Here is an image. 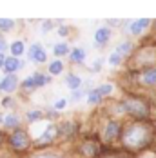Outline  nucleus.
I'll use <instances>...</instances> for the list:
<instances>
[{
	"mask_svg": "<svg viewBox=\"0 0 156 158\" xmlns=\"http://www.w3.org/2000/svg\"><path fill=\"white\" fill-rule=\"evenodd\" d=\"M151 127L140 124V122H134V124H129L122 133V142L127 147H142L151 140Z\"/></svg>",
	"mask_w": 156,
	"mask_h": 158,
	"instance_id": "obj_1",
	"label": "nucleus"
},
{
	"mask_svg": "<svg viewBox=\"0 0 156 158\" xmlns=\"http://www.w3.org/2000/svg\"><path fill=\"white\" fill-rule=\"evenodd\" d=\"M120 135H122V126H120L116 120H111V122H107V124L104 126L102 136H104V140L107 143L114 142L116 138H120Z\"/></svg>",
	"mask_w": 156,
	"mask_h": 158,
	"instance_id": "obj_2",
	"label": "nucleus"
},
{
	"mask_svg": "<svg viewBox=\"0 0 156 158\" xmlns=\"http://www.w3.org/2000/svg\"><path fill=\"white\" fill-rule=\"evenodd\" d=\"M9 143H11V147L16 149V151H24V149L29 145V136H27V133H26V131L16 129L15 133L9 136Z\"/></svg>",
	"mask_w": 156,
	"mask_h": 158,
	"instance_id": "obj_3",
	"label": "nucleus"
},
{
	"mask_svg": "<svg viewBox=\"0 0 156 158\" xmlns=\"http://www.w3.org/2000/svg\"><path fill=\"white\" fill-rule=\"evenodd\" d=\"M56 133H58V129L55 124H47L46 129H44V133H40L38 136H36V143L38 145H46V143H51L55 138H56Z\"/></svg>",
	"mask_w": 156,
	"mask_h": 158,
	"instance_id": "obj_4",
	"label": "nucleus"
},
{
	"mask_svg": "<svg viewBox=\"0 0 156 158\" xmlns=\"http://www.w3.org/2000/svg\"><path fill=\"white\" fill-rule=\"evenodd\" d=\"M16 87H18V78H16V75H6L4 78L0 80V91L6 93V95L15 93Z\"/></svg>",
	"mask_w": 156,
	"mask_h": 158,
	"instance_id": "obj_5",
	"label": "nucleus"
},
{
	"mask_svg": "<svg viewBox=\"0 0 156 158\" xmlns=\"http://www.w3.org/2000/svg\"><path fill=\"white\" fill-rule=\"evenodd\" d=\"M151 26V18H140V20H133L129 24V33L133 36H140L142 33L145 31Z\"/></svg>",
	"mask_w": 156,
	"mask_h": 158,
	"instance_id": "obj_6",
	"label": "nucleus"
},
{
	"mask_svg": "<svg viewBox=\"0 0 156 158\" xmlns=\"http://www.w3.org/2000/svg\"><path fill=\"white\" fill-rule=\"evenodd\" d=\"M22 67H24V60L15 58V56H7V58H6V65H4L6 75H15L16 71L22 69Z\"/></svg>",
	"mask_w": 156,
	"mask_h": 158,
	"instance_id": "obj_7",
	"label": "nucleus"
},
{
	"mask_svg": "<svg viewBox=\"0 0 156 158\" xmlns=\"http://www.w3.org/2000/svg\"><path fill=\"white\" fill-rule=\"evenodd\" d=\"M140 84L149 85V87H156V67H147L140 75Z\"/></svg>",
	"mask_w": 156,
	"mask_h": 158,
	"instance_id": "obj_8",
	"label": "nucleus"
},
{
	"mask_svg": "<svg viewBox=\"0 0 156 158\" xmlns=\"http://www.w3.org/2000/svg\"><path fill=\"white\" fill-rule=\"evenodd\" d=\"M109 38H111V27L109 26H102V27H98L96 33H94V42H96L98 46L107 44Z\"/></svg>",
	"mask_w": 156,
	"mask_h": 158,
	"instance_id": "obj_9",
	"label": "nucleus"
},
{
	"mask_svg": "<svg viewBox=\"0 0 156 158\" xmlns=\"http://www.w3.org/2000/svg\"><path fill=\"white\" fill-rule=\"evenodd\" d=\"M9 51H11V56L20 58V56L26 53V46H24V42H22V40H15V42H11Z\"/></svg>",
	"mask_w": 156,
	"mask_h": 158,
	"instance_id": "obj_10",
	"label": "nucleus"
},
{
	"mask_svg": "<svg viewBox=\"0 0 156 158\" xmlns=\"http://www.w3.org/2000/svg\"><path fill=\"white\" fill-rule=\"evenodd\" d=\"M65 85H67L69 89H73V91H78V89H82V78H80L78 75H75V73H71V75H67Z\"/></svg>",
	"mask_w": 156,
	"mask_h": 158,
	"instance_id": "obj_11",
	"label": "nucleus"
},
{
	"mask_svg": "<svg viewBox=\"0 0 156 158\" xmlns=\"http://www.w3.org/2000/svg\"><path fill=\"white\" fill-rule=\"evenodd\" d=\"M131 51H133V42H129V40H124V42H120V44L114 48V53H118L122 58H124V56H127Z\"/></svg>",
	"mask_w": 156,
	"mask_h": 158,
	"instance_id": "obj_12",
	"label": "nucleus"
},
{
	"mask_svg": "<svg viewBox=\"0 0 156 158\" xmlns=\"http://www.w3.org/2000/svg\"><path fill=\"white\" fill-rule=\"evenodd\" d=\"M31 77H33V80H35V85H36V87H44V85H47V84L51 82L49 75H46V73H40V71L33 73Z\"/></svg>",
	"mask_w": 156,
	"mask_h": 158,
	"instance_id": "obj_13",
	"label": "nucleus"
},
{
	"mask_svg": "<svg viewBox=\"0 0 156 158\" xmlns=\"http://www.w3.org/2000/svg\"><path fill=\"white\" fill-rule=\"evenodd\" d=\"M42 51H44L42 44H40V42H35V44H31V48H29V51H27V58H29L31 62H36V58L40 56Z\"/></svg>",
	"mask_w": 156,
	"mask_h": 158,
	"instance_id": "obj_14",
	"label": "nucleus"
},
{
	"mask_svg": "<svg viewBox=\"0 0 156 158\" xmlns=\"http://www.w3.org/2000/svg\"><path fill=\"white\" fill-rule=\"evenodd\" d=\"M85 55H87V53H85V49H84V48H75L73 51H71V55H69V56H71V62L82 64L84 60H85Z\"/></svg>",
	"mask_w": 156,
	"mask_h": 158,
	"instance_id": "obj_15",
	"label": "nucleus"
},
{
	"mask_svg": "<svg viewBox=\"0 0 156 158\" xmlns=\"http://www.w3.org/2000/svg\"><path fill=\"white\" fill-rule=\"evenodd\" d=\"M53 53H55L56 56H65V55H71V51H69V46H67L65 42L55 44V48H53Z\"/></svg>",
	"mask_w": 156,
	"mask_h": 158,
	"instance_id": "obj_16",
	"label": "nucleus"
},
{
	"mask_svg": "<svg viewBox=\"0 0 156 158\" xmlns=\"http://www.w3.org/2000/svg\"><path fill=\"white\" fill-rule=\"evenodd\" d=\"M47 67H49V75H60V73H64V62L62 60H53Z\"/></svg>",
	"mask_w": 156,
	"mask_h": 158,
	"instance_id": "obj_17",
	"label": "nucleus"
},
{
	"mask_svg": "<svg viewBox=\"0 0 156 158\" xmlns=\"http://www.w3.org/2000/svg\"><path fill=\"white\" fill-rule=\"evenodd\" d=\"M20 124V116L11 113V114H6V120H4V126L6 127H18Z\"/></svg>",
	"mask_w": 156,
	"mask_h": 158,
	"instance_id": "obj_18",
	"label": "nucleus"
},
{
	"mask_svg": "<svg viewBox=\"0 0 156 158\" xmlns=\"http://www.w3.org/2000/svg\"><path fill=\"white\" fill-rule=\"evenodd\" d=\"M80 151L84 153V155H87V156H93V155H96V145H94L93 142H85V143H82L80 145Z\"/></svg>",
	"mask_w": 156,
	"mask_h": 158,
	"instance_id": "obj_19",
	"label": "nucleus"
},
{
	"mask_svg": "<svg viewBox=\"0 0 156 158\" xmlns=\"http://www.w3.org/2000/svg\"><path fill=\"white\" fill-rule=\"evenodd\" d=\"M113 89H114V85H113L111 82H105V84H102V85L96 87V91L102 95V98H104V96H109L111 93H113Z\"/></svg>",
	"mask_w": 156,
	"mask_h": 158,
	"instance_id": "obj_20",
	"label": "nucleus"
},
{
	"mask_svg": "<svg viewBox=\"0 0 156 158\" xmlns=\"http://www.w3.org/2000/svg\"><path fill=\"white\" fill-rule=\"evenodd\" d=\"M100 102H102V95H100L96 89H93V91H89V93H87V104L96 106V104H100Z\"/></svg>",
	"mask_w": 156,
	"mask_h": 158,
	"instance_id": "obj_21",
	"label": "nucleus"
},
{
	"mask_svg": "<svg viewBox=\"0 0 156 158\" xmlns=\"http://www.w3.org/2000/svg\"><path fill=\"white\" fill-rule=\"evenodd\" d=\"M15 27V20L11 18H0V31H11Z\"/></svg>",
	"mask_w": 156,
	"mask_h": 158,
	"instance_id": "obj_22",
	"label": "nucleus"
},
{
	"mask_svg": "<svg viewBox=\"0 0 156 158\" xmlns=\"http://www.w3.org/2000/svg\"><path fill=\"white\" fill-rule=\"evenodd\" d=\"M42 116H44V113H42L40 109H33V111L27 113V120H29L31 124H33V122H36V120H40Z\"/></svg>",
	"mask_w": 156,
	"mask_h": 158,
	"instance_id": "obj_23",
	"label": "nucleus"
},
{
	"mask_svg": "<svg viewBox=\"0 0 156 158\" xmlns=\"http://www.w3.org/2000/svg\"><path fill=\"white\" fill-rule=\"evenodd\" d=\"M107 62H109L111 65H120V64H122V56H120L118 53L113 51V53L109 55V58H107Z\"/></svg>",
	"mask_w": 156,
	"mask_h": 158,
	"instance_id": "obj_24",
	"label": "nucleus"
},
{
	"mask_svg": "<svg viewBox=\"0 0 156 158\" xmlns=\"http://www.w3.org/2000/svg\"><path fill=\"white\" fill-rule=\"evenodd\" d=\"M75 131V124L73 122H65L62 127H60V133H64V135H71Z\"/></svg>",
	"mask_w": 156,
	"mask_h": 158,
	"instance_id": "obj_25",
	"label": "nucleus"
},
{
	"mask_svg": "<svg viewBox=\"0 0 156 158\" xmlns=\"http://www.w3.org/2000/svg\"><path fill=\"white\" fill-rule=\"evenodd\" d=\"M22 87H24V89H36L33 77H27V78H24V82H22Z\"/></svg>",
	"mask_w": 156,
	"mask_h": 158,
	"instance_id": "obj_26",
	"label": "nucleus"
},
{
	"mask_svg": "<svg viewBox=\"0 0 156 158\" xmlns=\"http://www.w3.org/2000/svg\"><path fill=\"white\" fill-rule=\"evenodd\" d=\"M65 106H67V100H65V98H60V100H56V102H55V111L65 109Z\"/></svg>",
	"mask_w": 156,
	"mask_h": 158,
	"instance_id": "obj_27",
	"label": "nucleus"
},
{
	"mask_svg": "<svg viewBox=\"0 0 156 158\" xmlns=\"http://www.w3.org/2000/svg\"><path fill=\"white\" fill-rule=\"evenodd\" d=\"M82 96H84V89H78V91H73L71 100H73V102H80V100H82Z\"/></svg>",
	"mask_w": 156,
	"mask_h": 158,
	"instance_id": "obj_28",
	"label": "nucleus"
},
{
	"mask_svg": "<svg viewBox=\"0 0 156 158\" xmlns=\"http://www.w3.org/2000/svg\"><path fill=\"white\" fill-rule=\"evenodd\" d=\"M102 62H104V60H102V58H98V60H96V62L93 64L91 71H93V73H100V69H102Z\"/></svg>",
	"mask_w": 156,
	"mask_h": 158,
	"instance_id": "obj_29",
	"label": "nucleus"
},
{
	"mask_svg": "<svg viewBox=\"0 0 156 158\" xmlns=\"http://www.w3.org/2000/svg\"><path fill=\"white\" fill-rule=\"evenodd\" d=\"M51 29H53V22H49V20H46V22L42 24V33L46 35V33H47V31H51Z\"/></svg>",
	"mask_w": 156,
	"mask_h": 158,
	"instance_id": "obj_30",
	"label": "nucleus"
},
{
	"mask_svg": "<svg viewBox=\"0 0 156 158\" xmlns=\"http://www.w3.org/2000/svg\"><path fill=\"white\" fill-rule=\"evenodd\" d=\"M6 48H7V42H6V38H4V36H0V56L4 55Z\"/></svg>",
	"mask_w": 156,
	"mask_h": 158,
	"instance_id": "obj_31",
	"label": "nucleus"
},
{
	"mask_svg": "<svg viewBox=\"0 0 156 158\" xmlns=\"http://www.w3.org/2000/svg\"><path fill=\"white\" fill-rule=\"evenodd\" d=\"M67 33H69V27H67V26H60V27H58V35H60V36H65Z\"/></svg>",
	"mask_w": 156,
	"mask_h": 158,
	"instance_id": "obj_32",
	"label": "nucleus"
},
{
	"mask_svg": "<svg viewBox=\"0 0 156 158\" xmlns=\"http://www.w3.org/2000/svg\"><path fill=\"white\" fill-rule=\"evenodd\" d=\"M13 104V100H11V96H6V98H2V106L4 107H9Z\"/></svg>",
	"mask_w": 156,
	"mask_h": 158,
	"instance_id": "obj_33",
	"label": "nucleus"
},
{
	"mask_svg": "<svg viewBox=\"0 0 156 158\" xmlns=\"http://www.w3.org/2000/svg\"><path fill=\"white\" fill-rule=\"evenodd\" d=\"M31 158H60L56 155H49V153H44V155H36V156H31Z\"/></svg>",
	"mask_w": 156,
	"mask_h": 158,
	"instance_id": "obj_34",
	"label": "nucleus"
},
{
	"mask_svg": "<svg viewBox=\"0 0 156 158\" xmlns=\"http://www.w3.org/2000/svg\"><path fill=\"white\" fill-rule=\"evenodd\" d=\"M56 116H58V111H51V113L47 111V118H56Z\"/></svg>",
	"mask_w": 156,
	"mask_h": 158,
	"instance_id": "obj_35",
	"label": "nucleus"
},
{
	"mask_svg": "<svg viewBox=\"0 0 156 158\" xmlns=\"http://www.w3.org/2000/svg\"><path fill=\"white\" fill-rule=\"evenodd\" d=\"M4 65H6V56L2 55V56H0V69H4Z\"/></svg>",
	"mask_w": 156,
	"mask_h": 158,
	"instance_id": "obj_36",
	"label": "nucleus"
},
{
	"mask_svg": "<svg viewBox=\"0 0 156 158\" xmlns=\"http://www.w3.org/2000/svg\"><path fill=\"white\" fill-rule=\"evenodd\" d=\"M107 158H122V155H107Z\"/></svg>",
	"mask_w": 156,
	"mask_h": 158,
	"instance_id": "obj_37",
	"label": "nucleus"
},
{
	"mask_svg": "<svg viewBox=\"0 0 156 158\" xmlns=\"http://www.w3.org/2000/svg\"><path fill=\"white\" fill-rule=\"evenodd\" d=\"M4 138H6V135H4V133H2V131H0V143L4 142Z\"/></svg>",
	"mask_w": 156,
	"mask_h": 158,
	"instance_id": "obj_38",
	"label": "nucleus"
},
{
	"mask_svg": "<svg viewBox=\"0 0 156 158\" xmlns=\"http://www.w3.org/2000/svg\"><path fill=\"white\" fill-rule=\"evenodd\" d=\"M4 120H6V116H4V114H0V124H4Z\"/></svg>",
	"mask_w": 156,
	"mask_h": 158,
	"instance_id": "obj_39",
	"label": "nucleus"
},
{
	"mask_svg": "<svg viewBox=\"0 0 156 158\" xmlns=\"http://www.w3.org/2000/svg\"><path fill=\"white\" fill-rule=\"evenodd\" d=\"M142 158H154V156H151V155H147V156H142Z\"/></svg>",
	"mask_w": 156,
	"mask_h": 158,
	"instance_id": "obj_40",
	"label": "nucleus"
}]
</instances>
